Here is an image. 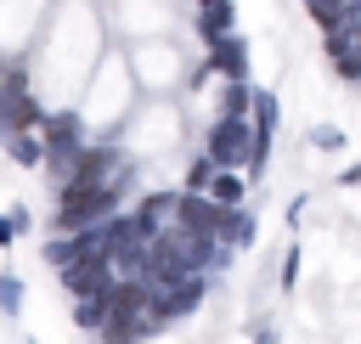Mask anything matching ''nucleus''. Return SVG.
Masks as SVG:
<instances>
[{
    "label": "nucleus",
    "instance_id": "nucleus-1",
    "mask_svg": "<svg viewBox=\"0 0 361 344\" xmlns=\"http://www.w3.org/2000/svg\"><path fill=\"white\" fill-rule=\"evenodd\" d=\"M124 186H130L124 175L118 180H62L56 186V214L45 220L51 237H68V231H85V226L118 214L124 209Z\"/></svg>",
    "mask_w": 361,
    "mask_h": 344
},
{
    "label": "nucleus",
    "instance_id": "nucleus-2",
    "mask_svg": "<svg viewBox=\"0 0 361 344\" xmlns=\"http://www.w3.org/2000/svg\"><path fill=\"white\" fill-rule=\"evenodd\" d=\"M203 158L214 164V169H237L243 158H248V118H214L209 130H203Z\"/></svg>",
    "mask_w": 361,
    "mask_h": 344
},
{
    "label": "nucleus",
    "instance_id": "nucleus-3",
    "mask_svg": "<svg viewBox=\"0 0 361 344\" xmlns=\"http://www.w3.org/2000/svg\"><path fill=\"white\" fill-rule=\"evenodd\" d=\"M56 282L68 288V299L107 293V288H113V265H107V254H73V259L56 271Z\"/></svg>",
    "mask_w": 361,
    "mask_h": 344
},
{
    "label": "nucleus",
    "instance_id": "nucleus-4",
    "mask_svg": "<svg viewBox=\"0 0 361 344\" xmlns=\"http://www.w3.org/2000/svg\"><path fill=\"white\" fill-rule=\"evenodd\" d=\"M209 45V73H220V79H248V39L237 34V28H226V34H214V39H203Z\"/></svg>",
    "mask_w": 361,
    "mask_h": 344
},
{
    "label": "nucleus",
    "instance_id": "nucleus-5",
    "mask_svg": "<svg viewBox=\"0 0 361 344\" xmlns=\"http://www.w3.org/2000/svg\"><path fill=\"white\" fill-rule=\"evenodd\" d=\"M209 237H214L220 248H231V254H237V248H248V242L259 237V226H254V214H248L243 203H231V209H220V214H214V231H209Z\"/></svg>",
    "mask_w": 361,
    "mask_h": 344
},
{
    "label": "nucleus",
    "instance_id": "nucleus-6",
    "mask_svg": "<svg viewBox=\"0 0 361 344\" xmlns=\"http://www.w3.org/2000/svg\"><path fill=\"white\" fill-rule=\"evenodd\" d=\"M130 214H135V226H141V231H152V237H158V231L175 220V192H147Z\"/></svg>",
    "mask_w": 361,
    "mask_h": 344
},
{
    "label": "nucleus",
    "instance_id": "nucleus-7",
    "mask_svg": "<svg viewBox=\"0 0 361 344\" xmlns=\"http://www.w3.org/2000/svg\"><path fill=\"white\" fill-rule=\"evenodd\" d=\"M226 28H237V6L231 0H197V39H214Z\"/></svg>",
    "mask_w": 361,
    "mask_h": 344
},
{
    "label": "nucleus",
    "instance_id": "nucleus-8",
    "mask_svg": "<svg viewBox=\"0 0 361 344\" xmlns=\"http://www.w3.org/2000/svg\"><path fill=\"white\" fill-rule=\"evenodd\" d=\"M0 147H6V158H11V164H23V169H39V152H45V147H39V135H34V130H11Z\"/></svg>",
    "mask_w": 361,
    "mask_h": 344
},
{
    "label": "nucleus",
    "instance_id": "nucleus-9",
    "mask_svg": "<svg viewBox=\"0 0 361 344\" xmlns=\"http://www.w3.org/2000/svg\"><path fill=\"white\" fill-rule=\"evenodd\" d=\"M248 96H254L248 79H220V113L226 118H248Z\"/></svg>",
    "mask_w": 361,
    "mask_h": 344
},
{
    "label": "nucleus",
    "instance_id": "nucleus-10",
    "mask_svg": "<svg viewBox=\"0 0 361 344\" xmlns=\"http://www.w3.org/2000/svg\"><path fill=\"white\" fill-rule=\"evenodd\" d=\"M102 316H107V299H102V293L73 299V310H68V321H73L79 333H96V327H102Z\"/></svg>",
    "mask_w": 361,
    "mask_h": 344
},
{
    "label": "nucleus",
    "instance_id": "nucleus-11",
    "mask_svg": "<svg viewBox=\"0 0 361 344\" xmlns=\"http://www.w3.org/2000/svg\"><path fill=\"white\" fill-rule=\"evenodd\" d=\"M209 175H214V164L197 152V158L186 164V175H180V192H203V186H209Z\"/></svg>",
    "mask_w": 361,
    "mask_h": 344
},
{
    "label": "nucleus",
    "instance_id": "nucleus-12",
    "mask_svg": "<svg viewBox=\"0 0 361 344\" xmlns=\"http://www.w3.org/2000/svg\"><path fill=\"white\" fill-rule=\"evenodd\" d=\"M39 254H45V265H56V271H62V265L79 254V242H73V237H45V248H39Z\"/></svg>",
    "mask_w": 361,
    "mask_h": 344
},
{
    "label": "nucleus",
    "instance_id": "nucleus-13",
    "mask_svg": "<svg viewBox=\"0 0 361 344\" xmlns=\"http://www.w3.org/2000/svg\"><path fill=\"white\" fill-rule=\"evenodd\" d=\"M299 265H305V254H299V248H288V254H282V276H276V288H282V293H293V288H299Z\"/></svg>",
    "mask_w": 361,
    "mask_h": 344
},
{
    "label": "nucleus",
    "instance_id": "nucleus-14",
    "mask_svg": "<svg viewBox=\"0 0 361 344\" xmlns=\"http://www.w3.org/2000/svg\"><path fill=\"white\" fill-rule=\"evenodd\" d=\"M0 310H6V316H17V310H23V282H17L11 271L0 276Z\"/></svg>",
    "mask_w": 361,
    "mask_h": 344
},
{
    "label": "nucleus",
    "instance_id": "nucleus-15",
    "mask_svg": "<svg viewBox=\"0 0 361 344\" xmlns=\"http://www.w3.org/2000/svg\"><path fill=\"white\" fill-rule=\"evenodd\" d=\"M350 0H305V11L316 17V28H327V23H338V11H344Z\"/></svg>",
    "mask_w": 361,
    "mask_h": 344
},
{
    "label": "nucleus",
    "instance_id": "nucleus-16",
    "mask_svg": "<svg viewBox=\"0 0 361 344\" xmlns=\"http://www.w3.org/2000/svg\"><path fill=\"white\" fill-rule=\"evenodd\" d=\"M333 73H338L344 85H355V79H361V56H355V51H344V56H333Z\"/></svg>",
    "mask_w": 361,
    "mask_h": 344
},
{
    "label": "nucleus",
    "instance_id": "nucleus-17",
    "mask_svg": "<svg viewBox=\"0 0 361 344\" xmlns=\"http://www.w3.org/2000/svg\"><path fill=\"white\" fill-rule=\"evenodd\" d=\"M310 141H316V147H327V152H338V147H344V135H338V130H322V135H310Z\"/></svg>",
    "mask_w": 361,
    "mask_h": 344
},
{
    "label": "nucleus",
    "instance_id": "nucleus-18",
    "mask_svg": "<svg viewBox=\"0 0 361 344\" xmlns=\"http://www.w3.org/2000/svg\"><path fill=\"white\" fill-rule=\"evenodd\" d=\"M11 237H17V226H11V214H0V248H11Z\"/></svg>",
    "mask_w": 361,
    "mask_h": 344
},
{
    "label": "nucleus",
    "instance_id": "nucleus-19",
    "mask_svg": "<svg viewBox=\"0 0 361 344\" xmlns=\"http://www.w3.org/2000/svg\"><path fill=\"white\" fill-rule=\"evenodd\" d=\"M254 344H276V333H265V327H259V333H254Z\"/></svg>",
    "mask_w": 361,
    "mask_h": 344
}]
</instances>
